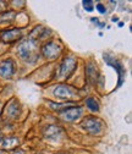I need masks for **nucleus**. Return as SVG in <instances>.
Wrapping results in <instances>:
<instances>
[{"label":"nucleus","instance_id":"nucleus-21","mask_svg":"<svg viewBox=\"0 0 132 154\" xmlns=\"http://www.w3.org/2000/svg\"><path fill=\"white\" fill-rule=\"evenodd\" d=\"M0 110H2V103H0Z\"/></svg>","mask_w":132,"mask_h":154},{"label":"nucleus","instance_id":"nucleus-4","mask_svg":"<svg viewBox=\"0 0 132 154\" xmlns=\"http://www.w3.org/2000/svg\"><path fill=\"white\" fill-rule=\"evenodd\" d=\"M103 59H104V61H105L109 66L114 67V69L116 70V72H118V75H119V81H118L116 88H120V87L122 86V83H124V79H125V76H126V71H125L124 66H122L118 60H115L114 57H111L109 54H104V55H103Z\"/></svg>","mask_w":132,"mask_h":154},{"label":"nucleus","instance_id":"nucleus-11","mask_svg":"<svg viewBox=\"0 0 132 154\" xmlns=\"http://www.w3.org/2000/svg\"><path fill=\"white\" fill-rule=\"evenodd\" d=\"M63 128L56 126V125H49L45 131H44V136L48 138V140H56L59 138L61 134H63Z\"/></svg>","mask_w":132,"mask_h":154},{"label":"nucleus","instance_id":"nucleus-9","mask_svg":"<svg viewBox=\"0 0 132 154\" xmlns=\"http://www.w3.org/2000/svg\"><path fill=\"white\" fill-rule=\"evenodd\" d=\"M61 114H63V116L66 121H75L81 116L82 109L80 106H71V108L61 111Z\"/></svg>","mask_w":132,"mask_h":154},{"label":"nucleus","instance_id":"nucleus-15","mask_svg":"<svg viewBox=\"0 0 132 154\" xmlns=\"http://www.w3.org/2000/svg\"><path fill=\"white\" fill-rule=\"evenodd\" d=\"M86 105H87V108H88L91 111H93V112H96V111L99 110V104H98L97 99H94V98H88V99L86 100Z\"/></svg>","mask_w":132,"mask_h":154},{"label":"nucleus","instance_id":"nucleus-7","mask_svg":"<svg viewBox=\"0 0 132 154\" xmlns=\"http://www.w3.org/2000/svg\"><path fill=\"white\" fill-rule=\"evenodd\" d=\"M15 73V63L12 59H5L0 61V77L9 80Z\"/></svg>","mask_w":132,"mask_h":154},{"label":"nucleus","instance_id":"nucleus-19","mask_svg":"<svg viewBox=\"0 0 132 154\" xmlns=\"http://www.w3.org/2000/svg\"><path fill=\"white\" fill-rule=\"evenodd\" d=\"M11 154H26V153H25V150H22V149H15Z\"/></svg>","mask_w":132,"mask_h":154},{"label":"nucleus","instance_id":"nucleus-14","mask_svg":"<svg viewBox=\"0 0 132 154\" xmlns=\"http://www.w3.org/2000/svg\"><path fill=\"white\" fill-rule=\"evenodd\" d=\"M0 144L4 148H12L18 144V140L17 138H5L4 140L3 137H0Z\"/></svg>","mask_w":132,"mask_h":154},{"label":"nucleus","instance_id":"nucleus-5","mask_svg":"<svg viewBox=\"0 0 132 154\" xmlns=\"http://www.w3.org/2000/svg\"><path fill=\"white\" fill-rule=\"evenodd\" d=\"M76 67H77V61H76L75 57H72V56L65 57L64 61L60 65V70H59L60 76L63 77V79H67V77H70L75 72Z\"/></svg>","mask_w":132,"mask_h":154},{"label":"nucleus","instance_id":"nucleus-12","mask_svg":"<svg viewBox=\"0 0 132 154\" xmlns=\"http://www.w3.org/2000/svg\"><path fill=\"white\" fill-rule=\"evenodd\" d=\"M86 77L88 82L91 83H96L97 82V79H98V75H97V69L94 67L93 64H88L87 67H86Z\"/></svg>","mask_w":132,"mask_h":154},{"label":"nucleus","instance_id":"nucleus-8","mask_svg":"<svg viewBox=\"0 0 132 154\" xmlns=\"http://www.w3.org/2000/svg\"><path fill=\"white\" fill-rule=\"evenodd\" d=\"M54 95L55 97H58V98H61V99H67V98H71L75 95V92L73 89L67 86V85H60L58 86L55 89H54Z\"/></svg>","mask_w":132,"mask_h":154},{"label":"nucleus","instance_id":"nucleus-13","mask_svg":"<svg viewBox=\"0 0 132 154\" xmlns=\"http://www.w3.org/2000/svg\"><path fill=\"white\" fill-rule=\"evenodd\" d=\"M48 103H49L50 108H53L54 110L59 111V112H61V111H64V110H66V109L73 106V105H72L73 103H69V104H67V103H54V102H51V100H48Z\"/></svg>","mask_w":132,"mask_h":154},{"label":"nucleus","instance_id":"nucleus-20","mask_svg":"<svg viewBox=\"0 0 132 154\" xmlns=\"http://www.w3.org/2000/svg\"><path fill=\"white\" fill-rule=\"evenodd\" d=\"M56 154H66V153H56Z\"/></svg>","mask_w":132,"mask_h":154},{"label":"nucleus","instance_id":"nucleus-1","mask_svg":"<svg viewBox=\"0 0 132 154\" xmlns=\"http://www.w3.org/2000/svg\"><path fill=\"white\" fill-rule=\"evenodd\" d=\"M17 53L20 55L22 60L29 64H34L39 59V53H38V42H34L32 39L23 41L20 45L17 47Z\"/></svg>","mask_w":132,"mask_h":154},{"label":"nucleus","instance_id":"nucleus-10","mask_svg":"<svg viewBox=\"0 0 132 154\" xmlns=\"http://www.w3.org/2000/svg\"><path fill=\"white\" fill-rule=\"evenodd\" d=\"M20 112H21L20 103H18L16 99L11 100V102L9 103V105L6 106V115H8V118H10V119H16V118H18Z\"/></svg>","mask_w":132,"mask_h":154},{"label":"nucleus","instance_id":"nucleus-18","mask_svg":"<svg viewBox=\"0 0 132 154\" xmlns=\"http://www.w3.org/2000/svg\"><path fill=\"white\" fill-rule=\"evenodd\" d=\"M97 10H98L100 14H105V12H106L105 6H104V5H102V4H97Z\"/></svg>","mask_w":132,"mask_h":154},{"label":"nucleus","instance_id":"nucleus-17","mask_svg":"<svg viewBox=\"0 0 132 154\" xmlns=\"http://www.w3.org/2000/svg\"><path fill=\"white\" fill-rule=\"evenodd\" d=\"M82 4H83V8H84V10L86 11H88V12H91V11H93V3L91 2V0H83L82 2Z\"/></svg>","mask_w":132,"mask_h":154},{"label":"nucleus","instance_id":"nucleus-6","mask_svg":"<svg viewBox=\"0 0 132 154\" xmlns=\"http://www.w3.org/2000/svg\"><path fill=\"white\" fill-rule=\"evenodd\" d=\"M22 38V31L21 28H10L4 29L0 32V39L4 43H14Z\"/></svg>","mask_w":132,"mask_h":154},{"label":"nucleus","instance_id":"nucleus-2","mask_svg":"<svg viewBox=\"0 0 132 154\" xmlns=\"http://www.w3.org/2000/svg\"><path fill=\"white\" fill-rule=\"evenodd\" d=\"M82 128L89 134H99L103 131V122L96 116H87L81 122Z\"/></svg>","mask_w":132,"mask_h":154},{"label":"nucleus","instance_id":"nucleus-3","mask_svg":"<svg viewBox=\"0 0 132 154\" xmlns=\"http://www.w3.org/2000/svg\"><path fill=\"white\" fill-rule=\"evenodd\" d=\"M61 45L55 42H48L42 47V55L48 60H54L61 54Z\"/></svg>","mask_w":132,"mask_h":154},{"label":"nucleus","instance_id":"nucleus-16","mask_svg":"<svg viewBox=\"0 0 132 154\" xmlns=\"http://www.w3.org/2000/svg\"><path fill=\"white\" fill-rule=\"evenodd\" d=\"M12 18H15V12L14 11H6V12H4L2 16H0V21H2V22H6L8 20L11 21Z\"/></svg>","mask_w":132,"mask_h":154}]
</instances>
